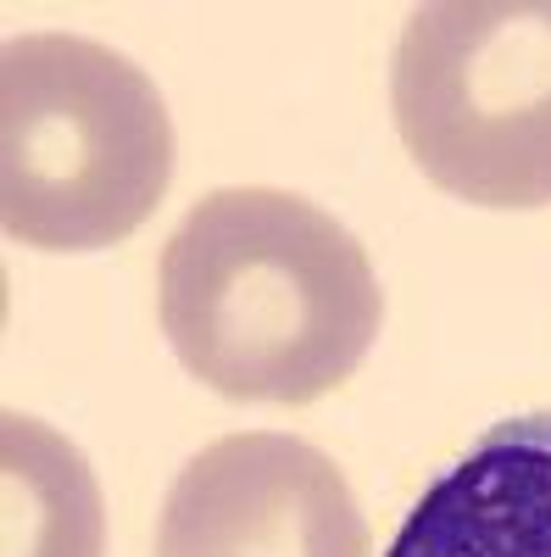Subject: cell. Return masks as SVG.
Instances as JSON below:
<instances>
[{"mask_svg":"<svg viewBox=\"0 0 551 557\" xmlns=\"http://www.w3.org/2000/svg\"><path fill=\"white\" fill-rule=\"evenodd\" d=\"M156 312L173 357L228 401L306 407L374 351L385 296L346 223L306 196L235 184L162 246Z\"/></svg>","mask_w":551,"mask_h":557,"instance_id":"6da1fadb","label":"cell"},{"mask_svg":"<svg viewBox=\"0 0 551 557\" xmlns=\"http://www.w3.org/2000/svg\"><path fill=\"white\" fill-rule=\"evenodd\" d=\"M173 178V117L146 67L84 34L0 57V223L34 251H107Z\"/></svg>","mask_w":551,"mask_h":557,"instance_id":"7a4b0ae2","label":"cell"},{"mask_svg":"<svg viewBox=\"0 0 551 557\" xmlns=\"http://www.w3.org/2000/svg\"><path fill=\"white\" fill-rule=\"evenodd\" d=\"M401 146L490 212L551 207V0H435L390 57Z\"/></svg>","mask_w":551,"mask_h":557,"instance_id":"3957f363","label":"cell"},{"mask_svg":"<svg viewBox=\"0 0 551 557\" xmlns=\"http://www.w3.org/2000/svg\"><path fill=\"white\" fill-rule=\"evenodd\" d=\"M156 557H367V530L329 451L246 430L178 469L162 496Z\"/></svg>","mask_w":551,"mask_h":557,"instance_id":"277c9868","label":"cell"},{"mask_svg":"<svg viewBox=\"0 0 551 557\" xmlns=\"http://www.w3.org/2000/svg\"><path fill=\"white\" fill-rule=\"evenodd\" d=\"M385 557H551V412L490 424L412 502Z\"/></svg>","mask_w":551,"mask_h":557,"instance_id":"5b68a950","label":"cell"},{"mask_svg":"<svg viewBox=\"0 0 551 557\" xmlns=\"http://www.w3.org/2000/svg\"><path fill=\"white\" fill-rule=\"evenodd\" d=\"M7 557H101V491L84 457L39 424L7 412Z\"/></svg>","mask_w":551,"mask_h":557,"instance_id":"8992f818","label":"cell"}]
</instances>
